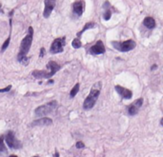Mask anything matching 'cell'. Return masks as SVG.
Masks as SVG:
<instances>
[{
    "label": "cell",
    "instance_id": "cell-1",
    "mask_svg": "<svg viewBox=\"0 0 163 157\" xmlns=\"http://www.w3.org/2000/svg\"><path fill=\"white\" fill-rule=\"evenodd\" d=\"M33 39H34V28L30 26L28 29L27 35L22 39V41L20 43V48H19V52L17 54L18 62H20L23 65H28L29 58H28L27 54L30 52L31 46L33 44Z\"/></svg>",
    "mask_w": 163,
    "mask_h": 157
},
{
    "label": "cell",
    "instance_id": "cell-2",
    "mask_svg": "<svg viewBox=\"0 0 163 157\" xmlns=\"http://www.w3.org/2000/svg\"><path fill=\"white\" fill-rule=\"evenodd\" d=\"M101 88H102V83L101 82H97L92 86V88L91 89V91H90L89 95L84 100V103H83L84 109H91L94 108V106L96 105V103H97V101L99 97Z\"/></svg>",
    "mask_w": 163,
    "mask_h": 157
},
{
    "label": "cell",
    "instance_id": "cell-3",
    "mask_svg": "<svg viewBox=\"0 0 163 157\" xmlns=\"http://www.w3.org/2000/svg\"><path fill=\"white\" fill-rule=\"evenodd\" d=\"M46 68H47V71H34L32 73L33 76L36 79H41V78L50 79L60 70L61 66L55 61H50L47 64V66H46Z\"/></svg>",
    "mask_w": 163,
    "mask_h": 157
},
{
    "label": "cell",
    "instance_id": "cell-4",
    "mask_svg": "<svg viewBox=\"0 0 163 157\" xmlns=\"http://www.w3.org/2000/svg\"><path fill=\"white\" fill-rule=\"evenodd\" d=\"M113 47L122 53H127L132 50H134L136 46V43L133 39H128L126 41L120 42V41H113L112 42Z\"/></svg>",
    "mask_w": 163,
    "mask_h": 157
},
{
    "label": "cell",
    "instance_id": "cell-5",
    "mask_svg": "<svg viewBox=\"0 0 163 157\" xmlns=\"http://www.w3.org/2000/svg\"><path fill=\"white\" fill-rule=\"evenodd\" d=\"M57 108V102L55 100H52L49 103H46L42 106L37 107L34 109V114L36 116H41V115H46L49 114Z\"/></svg>",
    "mask_w": 163,
    "mask_h": 157
},
{
    "label": "cell",
    "instance_id": "cell-6",
    "mask_svg": "<svg viewBox=\"0 0 163 157\" xmlns=\"http://www.w3.org/2000/svg\"><path fill=\"white\" fill-rule=\"evenodd\" d=\"M4 140L6 141L7 145L9 146L10 149H21L22 147V144L21 142L15 137V134L13 130H8L6 135L4 136Z\"/></svg>",
    "mask_w": 163,
    "mask_h": 157
},
{
    "label": "cell",
    "instance_id": "cell-7",
    "mask_svg": "<svg viewBox=\"0 0 163 157\" xmlns=\"http://www.w3.org/2000/svg\"><path fill=\"white\" fill-rule=\"evenodd\" d=\"M66 45V37H57L55 38L52 45H51V48H50V53L56 54V53H63L64 51V46Z\"/></svg>",
    "mask_w": 163,
    "mask_h": 157
},
{
    "label": "cell",
    "instance_id": "cell-8",
    "mask_svg": "<svg viewBox=\"0 0 163 157\" xmlns=\"http://www.w3.org/2000/svg\"><path fill=\"white\" fill-rule=\"evenodd\" d=\"M105 52H106V49H105V46H104V43L101 40H98L95 45H92L89 50V53L92 55L103 54V53H105Z\"/></svg>",
    "mask_w": 163,
    "mask_h": 157
},
{
    "label": "cell",
    "instance_id": "cell-9",
    "mask_svg": "<svg viewBox=\"0 0 163 157\" xmlns=\"http://www.w3.org/2000/svg\"><path fill=\"white\" fill-rule=\"evenodd\" d=\"M44 4H45V8L43 11V16L45 18H49L54 9L55 8L56 0H44Z\"/></svg>",
    "mask_w": 163,
    "mask_h": 157
},
{
    "label": "cell",
    "instance_id": "cell-10",
    "mask_svg": "<svg viewBox=\"0 0 163 157\" xmlns=\"http://www.w3.org/2000/svg\"><path fill=\"white\" fill-rule=\"evenodd\" d=\"M143 104V98H138L136 99L133 104H131L129 107H128V114L130 115H135L138 114L139 109H140L141 106Z\"/></svg>",
    "mask_w": 163,
    "mask_h": 157
},
{
    "label": "cell",
    "instance_id": "cell-11",
    "mask_svg": "<svg viewBox=\"0 0 163 157\" xmlns=\"http://www.w3.org/2000/svg\"><path fill=\"white\" fill-rule=\"evenodd\" d=\"M114 89L115 92L118 93L123 99H131L133 97V93L132 91H130V89L120 86V85H116L114 87Z\"/></svg>",
    "mask_w": 163,
    "mask_h": 157
},
{
    "label": "cell",
    "instance_id": "cell-12",
    "mask_svg": "<svg viewBox=\"0 0 163 157\" xmlns=\"http://www.w3.org/2000/svg\"><path fill=\"white\" fill-rule=\"evenodd\" d=\"M73 13L75 15L80 17L82 14H83V12H84V2L82 0H76V2L73 3Z\"/></svg>",
    "mask_w": 163,
    "mask_h": 157
},
{
    "label": "cell",
    "instance_id": "cell-13",
    "mask_svg": "<svg viewBox=\"0 0 163 157\" xmlns=\"http://www.w3.org/2000/svg\"><path fill=\"white\" fill-rule=\"evenodd\" d=\"M53 124V120L48 117H42L38 120H34L32 122V126L36 127V126H49Z\"/></svg>",
    "mask_w": 163,
    "mask_h": 157
},
{
    "label": "cell",
    "instance_id": "cell-14",
    "mask_svg": "<svg viewBox=\"0 0 163 157\" xmlns=\"http://www.w3.org/2000/svg\"><path fill=\"white\" fill-rule=\"evenodd\" d=\"M103 9H104V13H103V19L108 21L110 20L111 16H112V10H111V4L109 1H106L104 2L103 4Z\"/></svg>",
    "mask_w": 163,
    "mask_h": 157
},
{
    "label": "cell",
    "instance_id": "cell-15",
    "mask_svg": "<svg viewBox=\"0 0 163 157\" xmlns=\"http://www.w3.org/2000/svg\"><path fill=\"white\" fill-rule=\"evenodd\" d=\"M143 25L150 29V30H153L155 28V20L152 17V16H146L143 20Z\"/></svg>",
    "mask_w": 163,
    "mask_h": 157
},
{
    "label": "cell",
    "instance_id": "cell-16",
    "mask_svg": "<svg viewBox=\"0 0 163 157\" xmlns=\"http://www.w3.org/2000/svg\"><path fill=\"white\" fill-rule=\"evenodd\" d=\"M11 37H12V17H10V34L8 36V38L6 39V41L3 43L2 47H1V53L5 52L7 50V48L9 47L10 42H11Z\"/></svg>",
    "mask_w": 163,
    "mask_h": 157
},
{
    "label": "cell",
    "instance_id": "cell-17",
    "mask_svg": "<svg viewBox=\"0 0 163 157\" xmlns=\"http://www.w3.org/2000/svg\"><path fill=\"white\" fill-rule=\"evenodd\" d=\"M96 27V23H94V22H88V23H86L85 25H84V27H83V29L79 32V33H76V35H77V37H81V35L87 31V30H89V29H92V28H95Z\"/></svg>",
    "mask_w": 163,
    "mask_h": 157
},
{
    "label": "cell",
    "instance_id": "cell-18",
    "mask_svg": "<svg viewBox=\"0 0 163 157\" xmlns=\"http://www.w3.org/2000/svg\"><path fill=\"white\" fill-rule=\"evenodd\" d=\"M7 152L8 149L4 143V135L3 134H0V153H7Z\"/></svg>",
    "mask_w": 163,
    "mask_h": 157
},
{
    "label": "cell",
    "instance_id": "cell-19",
    "mask_svg": "<svg viewBox=\"0 0 163 157\" xmlns=\"http://www.w3.org/2000/svg\"><path fill=\"white\" fill-rule=\"evenodd\" d=\"M79 89H80V84H79V83H76V84L74 86V88L71 89V92H70V97L74 98V97L77 94V93L79 92Z\"/></svg>",
    "mask_w": 163,
    "mask_h": 157
},
{
    "label": "cell",
    "instance_id": "cell-20",
    "mask_svg": "<svg viewBox=\"0 0 163 157\" xmlns=\"http://www.w3.org/2000/svg\"><path fill=\"white\" fill-rule=\"evenodd\" d=\"M72 46H73L74 49H79V48H81L82 47V43L80 41V38H78V37L75 38L73 40V42H72Z\"/></svg>",
    "mask_w": 163,
    "mask_h": 157
},
{
    "label": "cell",
    "instance_id": "cell-21",
    "mask_svg": "<svg viewBox=\"0 0 163 157\" xmlns=\"http://www.w3.org/2000/svg\"><path fill=\"white\" fill-rule=\"evenodd\" d=\"M12 89V86L11 85H8L6 88H4V89H0V93H8V92H10Z\"/></svg>",
    "mask_w": 163,
    "mask_h": 157
},
{
    "label": "cell",
    "instance_id": "cell-22",
    "mask_svg": "<svg viewBox=\"0 0 163 157\" xmlns=\"http://www.w3.org/2000/svg\"><path fill=\"white\" fill-rule=\"evenodd\" d=\"M76 147L77 149H83V148H85V144L83 142H81V141H78V142H76Z\"/></svg>",
    "mask_w": 163,
    "mask_h": 157
},
{
    "label": "cell",
    "instance_id": "cell-23",
    "mask_svg": "<svg viewBox=\"0 0 163 157\" xmlns=\"http://www.w3.org/2000/svg\"><path fill=\"white\" fill-rule=\"evenodd\" d=\"M45 48H41L40 49V54H39V57H43L45 55Z\"/></svg>",
    "mask_w": 163,
    "mask_h": 157
},
{
    "label": "cell",
    "instance_id": "cell-24",
    "mask_svg": "<svg viewBox=\"0 0 163 157\" xmlns=\"http://www.w3.org/2000/svg\"><path fill=\"white\" fill-rule=\"evenodd\" d=\"M157 68V65H155V64H154L152 67H151V71H155V69Z\"/></svg>",
    "mask_w": 163,
    "mask_h": 157
},
{
    "label": "cell",
    "instance_id": "cell-25",
    "mask_svg": "<svg viewBox=\"0 0 163 157\" xmlns=\"http://www.w3.org/2000/svg\"><path fill=\"white\" fill-rule=\"evenodd\" d=\"M54 157H59V154H58V152L57 151H55V156Z\"/></svg>",
    "mask_w": 163,
    "mask_h": 157
},
{
    "label": "cell",
    "instance_id": "cell-26",
    "mask_svg": "<svg viewBox=\"0 0 163 157\" xmlns=\"http://www.w3.org/2000/svg\"><path fill=\"white\" fill-rule=\"evenodd\" d=\"M49 83H51V84H52V83H54V80H50V81H49Z\"/></svg>",
    "mask_w": 163,
    "mask_h": 157
},
{
    "label": "cell",
    "instance_id": "cell-27",
    "mask_svg": "<svg viewBox=\"0 0 163 157\" xmlns=\"http://www.w3.org/2000/svg\"><path fill=\"white\" fill-rule=\"evenodd\" d=\"M10 157H17V156H16V155H14V154H13V155H11V156H10Z\"/></svg>",
    "mask_w": 163,
    "mask_h": 157
},
{
    "label": "cell",
    "instance_id": "cell-28",
    "mask_svg": "<svg viewBox=\"0 0 163 157\" xmlns=\"http://www.w3.org/2000/svg\"><path fill=\"white\" fill-rule=\"evenodd\" d=\"M2 12V10H1V4H0V13Z\"/></svg>",
    "mask_w": 163,
    "mask_h": 157
},
{
    "label": "cell",
    "instance_id": "cell-29",
    "mask_svg": "<svg viewBox=\"0 0 163 157\" xmlns=\"http://www.w3.org/2000/svg\"><path fill=\"white\" fill-rule=\"evenodd\" d=\"M33 157H39L38 155H34V156H33Z\"/></svg>",
    "mask_w": 163,
    "mask_h": 157
}]
</instances>
